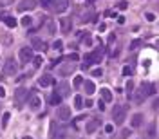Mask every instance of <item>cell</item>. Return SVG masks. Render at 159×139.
<instances>
[{"instance_id": "obj_31", "label": "cell", "mask_w": 159, "mask_h": 139, "mask_svg": "<svg viewBox=\"0 0 159 139\" xmlns=\"http://www.w3.org/2000/svg\"><path fill=\"white\" fill-rule=\"evenodd\" d=\"M15 0H0V7H6V6H11Z\"/></svg>"}, {"instance_id": "obj_36", "label": "cell", "mask_w": 159, "mask_h": 139, "mask_svg": "<svg viewBox=\"0 0 159 139\" xmlns=\"http://www.w3.org/2000/svg\"><path fill=\"white\" fill-rule=\"evenodd\" d=\"M92 76L100 78V76H101V69H94V71H92Z\"/></svg>"}, {"instance_id": "obj_1", "label": "cell", "mask_w": 159, "mask_h": 139, "mask_svg": "<svg viewBox=\"0 0 159 139\" xmlns=\"http://www.w3.org/2000/svg\"><path fill=\"white\" fill-rule=\"evenodd\" d=\"M148 94H155V85H154V83H147V81H145V83H141L139 90L134 94V101L138 103V105H141Z\"/></svg>"}, {"instance_id": "obj_6", "label": "cell", "mask_w": 159, "mask_h": 139, "mask_svg": "<svg viewBox=\"0 0 159 139\" xmlns=\"http://www.w3.org/2000/svg\"><path fill=\"white\" fill-rule=\"evenodd\" d=\"M18 56H20V61L22 63H29L31 58H33V49L31 47H22L20 53H18Z\"/></svg>"}, {"instance_id": "obj_26", "label": "cell", "mask_w": 159, "mask_h": 139, "mask_svg": "<svg viewBox=\"0 0 159 139\" xmlns=\"http://www.w3.org/2000/svg\"><path fill=\"white\" fill-rule=\"evenodd\" d=\"M47 27H49V29H47V31H49V34H54V33H56V24H54L53 20H49V22H47Z\"/></svg>"}, {"instance_id": "obj_10", "label": "cell", "mask_w": 159, "mask_h": 139, "mask_svg": "<svg viewBox=\"0 0 159 139\" xmlns=\"http://www.w3.org/2000/svg\"><path fill=\"white\" fill-rule=\"evenodd\" d=\"M125 121V108L123 107H116L114 108V123H118V125H121Z\"/></svg>"}, {"instance_id": "obj_20", "label": "cell", "mask_w": 159, "mask_h": 139, "mask_svg": "<svg viewBox=\"0 0 159 139\" xmlns=\"http://www.w3.org/2000/svg\"><path fill=\"white\" fill-rule=\"evenodd\" d=\"M58 72H60L62 76H69V74L73 72V65H62V67L58 69Z\"/></svg>"}, {"instance_id": "obj_37", "label": "cell", "mask_w": 159, "mask_h": 139, "mask_svg": "<svg viewBox=\"0 0 159 139\" xmlns=\"http://www.w3.org/2000/svg\"><path fill=\"white\" fill-rule=\"evenodd\" d=\"M105 132H107V134H112V132H114V127H112V125H107V127H105Z\"/></svg>"}, {"instance_id": "obj_14", "label": "cell", "mask_w": 159, "mask_h": 139, "mask_svg": "<svg viewBox=\"0 0 159 139\" xmlns=\"http://www.w3.org/2000/svg\"><path fill=\"white\" fill-rule=\"evenodd\" d=\"M98 125H100V121H98V119H90V121H87V125H85L87 134H94V132H96V128H98Z\"/></svg>"}, {"instance_id": "obj_2", "label": "cell", "mask_w": 159, "mask_h": 139, "mask_svg": "<svg viewBox=\"0 0 159 139\" xmlns=\"http://www.w3.org/2000/svg\"><path fill=\"white\" fill-rule=\"evenodd\" d=\"M18 72V65L15 61V58H7L6 63H4V74L6 76H15Z\"/></svg>"}, {"instance_id": "obj_15", "label": "cell", "mask_w": 159, "mask_h": 139, "mask_svg": "<svg viewBox=\"0 0 159 139\" xmlns=\"http://www.w3.org/2000/svg\"><path fill=\"white\" fill-rule=\"evenodd\" d=\"M143 125V114H134L132 116V128H139Z\"/></svg>"}, {"instance_id": "obj_39", "label": "cell", "mask_w": 159, "mask_h": 139, "mask_svg": "<svg viewBox=\"0 0 159 139\" xmlns=\"http://www.w3.org/2000/svg\"><path fill=\"white\" fill-rule=\"evenodd\" d=\"M83 105H85V107H89V108H90V107H92V99H87V101H85V103H83Z\"/></svg>"}, {"instance_id": "obj_23", "label": "cell", "mask_w": 159, "mask_h": 139, "mask_svg": "<svg viewBox=\"0 0 159 139\" xmlns=\"http://www.w3.org/2000/svg\"><path fill=\"white\" fill-rule=\"evenodd\" d=\"M60 101H62V98L56 94V92H54V94L49 98V103H51V105H60Z\"/></svg>"}, {"instance_id": "obj_5", "label": "cell", "mask_w": 159, "mask_h": 139, "mask_svg": "<svg viewBox=\"0 0 159 139\" xmlns=\"http://www.w3.org/2000/svg\"><path fill=\"white\" fill-rule=\"evenodd\" d=\"M34 7H36V0H22V2L16 6V9H18L20 13L31 11V9H34Z\"/></svg>"}, {"instance_id": "obj_27", "label": "cell", "mask_w": 159, "mask_h": 139, "mask_svg": "<svg viewBox=\"0 0 159 139\" xmlns=\"http://www.w3.org/2000/svg\"><path fill=\"white\" fill-rule=\"evenodd\" d=\"M74 107L76 108H81L83 107V98L81 96H74Z\"/></svg>"}, {"instance_id": "obj_4", "label": "cell", "mask_w": 159, "mask_h": 139, "mask_svg": "<svg viewBox=\"0 0 159 139\" xmlns=\"http://www.w3.org/2000/svg\"><path fill=\"white\" fill-rule=\"evenodd\" d=\"M85 60H87V63H98V61H101L103 60V49H96L92 53H89L85 56Z\"/></svg>"}, {"instance_id": "obj_21", "label": "cell", "mask_w": 159, "mask_h": 139, "mask_svg": "<svg viewBox=\"0 0 159 139\" xmlns=\"http://www.w3.org/2000/svg\"><path fill=\"white\" fill-rule=\"evenodd\" d=\"M4 22H6V26H7V27H16V20H15L13 16H6V18H4Z\"/></svg>"}, {"instance_id": "obj_24", "label": "cell", "mask_w": 159, "mask_h": 139, "mask_svg": "<svg viewBox=\"0 0 159 139\" xmlns=\"http://www.w3.org/2000/svg\"><path fill=\"white\" fill-rule=\"evenodd\" d=\"M132 92H134V83L127 81V96H128V99H132Z\"/></svg>"}, {"instance_id": "obj_28", "label": "cell", "mask_w": 159, "mask_h": 139, "mask_svg": "<svg viewBox=\"0 0 159 139\" xmlns=\"http://www.w3.org/2000/svg\"><path fill=\"white\" fill-rule=\"evenodd\" d=\"M73 85H74V87H81V85H83V78H81V76H76Z\"/></svg>"}, {"instance_id": "obj_29", "label": "cell", "mask_w": 159, "mask_h": 139, "mask_svg": "<svg viewBox=\"0 0 159 139\" xmlns=\"http://www.w3.org/2000/svg\"><path fill=\"white\" fill-rule=\"evenodd\" d=\"M132 72H134V71H132L130 65H125V67H123V74H125V76H130Z\"/></svg>"}, {"instance_id": "obj_38", "label": "cell", "mask_w": 159, "mask_h": 139, "mask_svg": "<svg viewBox=\"0 0 159 139\" xmlns=\"http://www.w3.org/2000/svg\"><path fill=\"white\" fill-rule=\"evenodd\" d=\"M145 16H147L148 22H154V20H155V15H152V13H148V15H145Z\"/></svg>"}, {"instance_id": "obj_33", "label": "cell", "mask_w": 159, "mask_h": 139, "mask_svg": "<svg viewBox=\"0 0 159 139\" xmlns=\"http://www.w3.org/2000/svg\"><path fill=\"white\" fill-rule=\"evenodd\" d=\"M20 22H22V26H29V24H31V18H29V16H24Z\"/></svg>"}, {"instance_id": "obj_8", "label": "cell", "mask_w": 159, "mask_h": 139, "mask_svg": "<svg viewBox=\"0 0 159 139\" xmlns=\"http://www.w3.org/2000/svg\"><path fill=\"white\" fill-rule=\"evenodd\" d=\"M58 118L62 119V121H69L71 119V108L69 107H65V105H62V107H58Z\"/></svg>"}, {"instance_id": "obj_32", "label": "cell", "mask_w": 159, "mask_h": 139, "mask_svg": "<svg viewBox=\"0 0 159 139\" xmlns=\"http://www.w3.org/2000/svg\"><path fill=\"white\" fill-rule=\"evenodd\" d=\"M69 60H71V61H78V60H80V54H78V53H73V54H69Z\"/></svg>"}, {"instance_id": "obj_11", "label": "cell", "mask_w": 159, "mask_h": 139, "mask_svg": "<svg viewBox=\"0 0 159 139\" xmlns=\"http://www.w3.org/2000/svg\"><path fill=\"white\" fill-rule=\"evenodd\" d=\"M69 7V0H54V11L56 13H65Z\"/></svg>"}, {"instance_id": "obj_43", "label": "cell", "mask_w": 159, "mask_h": 139, "mask_svg": "<svg viewBox=\"0 0 159 139\" xmlns=\"http://www.w3.org/2000/svg\"><path fill=\"white\" fill-rule=\"evenodd\" d=\"M49 2H51V0H42V4H43V6H47Z\"/></svg>"}, {"instance_id": "obj_18", "label": "cell", "mask_w": 159, "mask_h": 139, "mask_svg": "<svg viewBox=\"0 0 159 139\" xmlns=\"http://www.w3.org/2000/svg\"><path fill=\"white\" fill-rule=\"evenodd\" d=\"M101 99H103L105 103H110V101H112V92H110L108 89H101Z\"/></svg>"}, {"instance_id": "obj_41", "label": "cell", "mask_w": 159, "mask_h": 139, "mask_svg": "<svg viewBox=\"0 0 159 139\" xmlns=\"http://www.w3.org/2000/svg\"><path fill=\"white\" fill-rule=\"evenodd\" d=\"M4 96H6V90H4L2 87H0V98H4Z\"/></svg>"}, {"instance_id": "obj_19", "label": "cell", "mask_w": 159, "mask_h": 139, "mask_svg": "<svg viewBox=\"0 0 159 139\" xmlns=\"http://www.w3.org/2000/svg\"><path fill=\"white\" fill-rule=\"evenodd\" d=\"M83 83H85V85H83V87H85V92H87L89 96H90V94H94V92H96V85H94L92 81H83Z\"/></svg>"}, {"instance_id": "obj_12", "label": "cell", "mask_w": 159, "mask_h": 139, "mask_svg": "<svg viewBox=\"0 0 159 139\" xmlns=\"http://www.w3.org/2000/svg\"><path fill=\"white\" fill-rule=\"evenodd\" d=\"M54 83V80H53V76H49V74H45V76H42L40 80H38V85L42 87V89H47V87H51Z\"/></svg>"}, {"instance_id": "obj_44", "label": "cell", "mask_w": 159, "mask_h": 139, "mask_svg": "<svg viewBox=\"0 0 159 139\" xmlns=\"http://www.w3.org/2000/svg\"><path fill=\"white\" fill-rule=\"evenodd\" d=\"M24 139H33V137H29V135H26V137H24Z\"/></svg>"}, {"instance_id": "obj_30", "label": "cell", "mask_w": 159, "mask_h": 139, "mask_svg": "<svg viewBox=\"0 0 159 139\" xmlns=\"http://www.w3.org/2000/svg\"><path fill=\"white\" fill-rule=\"evenodd\" d=\"M139 45H141V40H134V42L130 43V51H132V49H138Z\"/></svg>"}, {"instance_id": "obj_3", "label": "cell", "mask_w": 159, "mask_h": 139, "mask_svg": "<svg viewBox=\"0 0 159 139\" xmlns=\"http://www.w3.org/2000/svg\"><path fill=\"white\" fill-rule=\"evenodd\" d=\"M51 139H65V128L56 125V121L51 123Z\"/></svg>"}, {"instance_id": "obj_13", "label": "cell", "mask_w": 159, "mask_h": 139, "mask_svg": "<svg viewBox=\"0 0 159 139\" xmlns=\"http://www.w3.org/2000/svg\"><path fill=\"white\" fill-rule=\"evenodd\" d=\"M71 27H73V24H71V18H62L60 20V29H62V33H71Z\"/></svg>"}, {"instance_id": "obj_25", "label": "cell", "mask_w": 159, "mask_h": 139, "mask_svg": "<svg viewBox=\"0 0 159 139\" xmlns=\"http://www.w3.org/2000/svg\"><path fill=\"white\" fill-rule=\"evenodd\" d=\"M9 118H11V114H9V112H4V116H2V128H6V127H7Z\"/></svg>"}, {"instance_id": "obj_22", "label": "cell", "mask_w": 159, "mask_h": 139, "mask_svg": "<svg viewBox=\"0 0 159 139\" xmlns=\"http://www.w3.org/2000/svg\"><path fill=\"white\" fill-rule=\"evenodd\" d=\"M81 43H85V45H90V43H92V36H90L89 33L81 34Z\"/></svg>"}, {"instance_id": "obj_9", "label": "cell", "mask_w": 159, "mask_h": 139, "mask_svg": "<svg viewBox=\"0 0 159 139\" xmlns=\"http://www.w3.org/2000/svg\"><path fill=\"white\" fill-rule=\"evenodd\" d=\"M27 94H29V92H27V89H24V87H20V89H18V90L15 92V101H16L18 105H22V103L26 101Z\"/></svg>"}, {"instance_id": "obj_34", "label": "cell", "mask_w": 159, "mask_h": 139, "mask_svg": "<svg viewBox=\"0 0 159 139\" xmlns=\"http://www.w3.org/2000/svg\"><path fill=\"white\" fill-rule=\"evenodd\" d=\"M33 63H34V67H40V65H42V58H40V56H34Z\"/></svg>"}, {"instance_id": "obj_17", "label": "cell", "mask_w": 159, "mask_h": 139, "mask_svg": "<svg viewBox=\"0 0 159 139\" xmlns=\"http://www.w3.org/2000/svg\"><path fill=\"white\" fill-rule=\"evenodd\" d=\"M29 105H31V108H33V110H38V108L42 107V99H40L38 96H33V98L29 99Z\"/></svg>"}, {"instance_id": "obj_40", "label": "cell", "mask_w": 159, "mask_h": 139, "mask_svg": "<svg viewBox=\"0 0 159 139\" xmlns=\"http://www.w3.org/2000/svg\"><path fill=\"white\" fill-rule=\"evenodd\" d=\"M53 47H54V49H62V43H60V42H56V43L53 45Z\"/></svg>"}, {"instance_id": "obj_42", "label": "cell", "mask_w": 159, "mask_h": 139, "mask_svg": "<svg viewBox=\"0 0 159 139\" xmlns=\"http://www.w3.org/2000/svg\"><path fill=\"white\" fill-rule=\"evenodd\" d=\"M100 108H101V110H105V101H103V99L100 101Z\"/></svg>"}, {"instance_id": "obj_35", "label": "cell", "mask_w": 159, "mask_h": 139, "mask_svg": "<svg viewBox=\"0 0 159 139\" xmlns=\"http://www.w3.org/2000/svg\"><path fill=\"white\" fill-rule=\"evenodd\" d=\"M130 135V128H125V130H121V137H128Z\"/></svg>"}, {"instance_id": "obj_16", "label": "cell", "mask_w": 159, "mask_h": 139, "mask_svg": "<svg viewBox=\"0 0 159 139\" xmlns=\"http://www.w3.org/2000/svg\"><path fill=\"white\" fill-rule=\"evenodd\" d=\"M31 42H33L31 45H33L34 49H40V51H45V49H47V45H45V43H43V42H42L40 38H33Z\"/></svg>"}, {"instance_id": "obj_7", "label": "cell", "mask_w": 159, "mask_h": 139, "mask_svg": "<svg viewBox=\"0 0 159 139\" xmlns=\"http://www.w3.org/2000/svg\"><path fill=\"white\" fill-rule=\"evenodd\" d=\"M56 94L60 96V98H67L71 94V85L69 83H60L58 87H56Z\"/></svg>"}]
</instances>
